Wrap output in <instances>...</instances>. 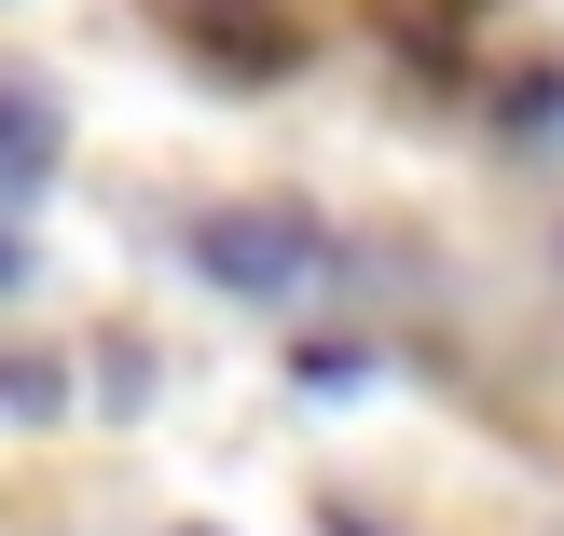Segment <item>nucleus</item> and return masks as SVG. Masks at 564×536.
I'll use <instances>...</instances> for the list:
<instances>
[{
  "mask_svg": "<svg viewBox=\"0 0 564 536\" xmlns=\"http://www.w3.org/2000/svg\"><path fill=\"white\" fill-rule=\"evenodd\" d=\"M317 262H330V234L303 207H207V220H193V275H207V289L275 303V289H303Z\"/></svg>",
  "mask_w": 564,
  "mask_h": 536,
  "instance_id": "f257e3e1",
  "label": "nucleus"
},
{
  "mask_svg": "<svg viewBox=\"0 0 564 536\" xmlns=\"http://www.w3.org/2000/svg\"><path fill=\"white\" fill-rule=\"evenodd\" d=\"M55 179V97L42 83H0V193Z\"/></svg>",
  "mask_w": 564,
  "mask_h": 536,
  "instance_id": "f03ea898",
  "label": "nucleus"
},
{
  "mask_svg": "<svg viewBox=\"0 0 564 536\" xmlns=\"http://www.w3.org/2000/svg\"><path fill=\"white\" fill-rule=\"evenodd\" d=\"M55 400H69V372H55V358H0V413H28V427H42Z\"/></svg>",
  "mask_w": 564,
  "mask_h": 536,
  "instance_id": "7ed1b4c3",
  "label": "nucleus"
},
{
  "mask_svg": "<svg viewBox=\"0 0 564 536\" xmlns=\"http://www.w3.org/2000/svg\"><path fill=\"white\" fill-rule=\"evenodd\" d=\"M0 289H28V234H14V207H0Z\"/></svg>",
  "mask_w": 564,
  "mask_h": 536,
  "instance_id": "20e7f679",
  "label": "nucleus"
}]
</instances>
